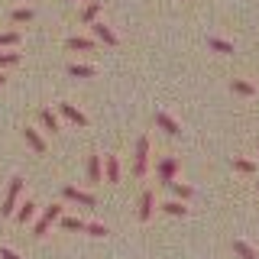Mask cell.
<instances>
[{
  "label": "cell",
  "mask_w": 259,
  "mask_h": 259,
  "mask_svg": "<svg viewBox=\"0 0 259 259\" xmlns=\"http://www.w3.org/2000/svg\"><path fill=\"white\" fill-rule=\"evenodd\" d=\"M149 172V136H140L133 146V175L143 178Z\"/></svg>",
  "instance_id": "obj_1"
},
{
  "label": "cell",
  "mask_w": 259,
  "mask_h": 259,
  "mask_svg": "<svg viewBox=\"0 0 259 259\" xmlns=\"http://www.w3.org/2000/svg\"><path fill=\"white\" fill-rule=\"evenodd\" d=\"M59 217H62V204H49V207L42 210V217H39V221L32 224V237H39V240H42L46 233H49V227L59 221Z\"/></svg>",
  "instance_id": "obj_2"
},
{
  "label": "cell",
  "mask_w": 259,
  "mask_h": 259,
  "mask_svg": "<svg viewBox=\"0 0 259 259\" xmlns=\"http://www.w3.org/2000/svg\"><path fill=\"white\" fill-rule=\"evenodd\" d=\"M20 191H23V178L16 175V178H10V188H7V198H4V217H10L13 210H16V201H20Z\"/></svg>",
  "instance_id": "obj_3"
},
{
  "label": "cell",
  "mask_w": 259,
  "mask_h": 259,
  "mask_svg": "<svg viewBox=\"0 0 259 259\" xmlns=\"http://www.w3.org/2000/svg\"><path fill=\"white\" fill-rule=\"evenodd\" d=\"M62 194H65L68 201H75V204H81V207H97V198H94V194L81 191V188H75V185H65Z\"/></svg>",
  "instance_id": "obj_4"
},
{
  "label": "cell",
  "mask_w": 259,
  "mask_h": 259,
  "mask_svg": "<svg viewBox=\"0 0 259 259\" xmlns=\"http://www.w3.org/2000/svg\"><path fill=\"white\" fill-rule=\"evenodd\" d=\"M156 175H159V182H162V185H172V182H175V175H178V159H175V156H165V159L159 162Z\"/></svg>",
  "instance_id": "obj_5"
},
{
  "label": "cell",
  "mask_w": 259,
  "mask_h": 259,
  "mask_svg": "<svg viewBox=\"0 0 259 259\" xmlns=\"http://www.w3.org/2000/svg\"><path fill=\"white\" fill-rule=\"evenodd\" d=\"M152 210H156V191L146 188V191L140 194V210H136V217H140V221L146 224V221L152 217Z\"/></svg>",
  "instance_id": "obj_6"
},
{
  "label": "cell",
  "mask_w": 259,
  "mask_h": 259,
  "mask_svg": "<svg viewBox=\"0 0 259 259\" xmlns=\"http://www.w3.org/2000/svg\"><path fill=\"white\" fill-rule=\"evenodd\" d=\"M91 32H94V39H97V42H104V46H120L117 32H113L110 26H104L101 20H94V23H91Z\"/></svg>",
  "instance_id": "obj_7"
},
{
  "label": "cell",
  "mask_w": 259,
  "mask_h": 259,
  "mask_svg": "<svg viewBox=\"0 0 259 259\" xmlns=\"http://www.w3.org/2000/svg\"><path fill=\"white\" fill-rule=\"evenodd\" d=\"M59 113L68 120V123H75V126H88V117L75 107V104H59Z\"/></svg>",
  "instance_id": "obj_8"
},
{
  "label": "cell",
  "mask_w": 259,
  "mask_h": 259,
  "mask_svg": "<svg viewBox=\"0 0 259 259\" xmlns=\"http://www.w3.org/2000/svg\"><path fill=\"white\" fill-rule=\"evenodd\" d=\"M88 182L91 185H101L104 182V165H101V156H88Z\"/></svg>",
  "instance_id": "obj_9"
},
{
  "label": "cell",
  "mask_w": 259,
  "mask_h": 259,
  "mask_svg": "<svg viewBox=\"0 0 259 259\" xmlns=\"http://www.w3.org/2000/svg\"><path fill=\"white\" fill-rule=\"evenodd\" d=\"M16 224H29L36 221V201H23V204H16Z\"/></svg>",
  "instance_id": "obj_10"
},
{
  "label": "cell",
  "mask_w": 259,
  "mask_h": 259,
  "mask_svg": "<svg viewBox=\"0 0 259 259\" xmlns=\"http://www.w3.org/2000/svg\"><path fill=\"white\" fill-rule=\"evenodd\" d=\"M101 165H104V175H107V182L117 185V182H120V159H117V156H104Z\"/></svg>",
  "instance_id": "obj_11"
},
{
  "label": "cell",
  "mask_w": 259,
  "mask_h": 259,
  "mask_svg": "<svg viewBox=\"0 0 259 259\" xmlns=\"http://www.w3.org/2000/svg\"><path fill=\"white\" fill-rule=\"evenodd\" d=\"M156 126H159V130H165L168 136H178V133H182V126H178L175 120L168 117V113H162V110H156Z\"/></svg>",
  "instance_id": "obj_12"
},
{
  "label": "cell",
  "mask_w": 259,
  "mask_h": 259,
  "mask_svg": "<svg viewBox=\"0 0 259 259\" xmlns=\"http://www.w3.org/2000/svg\"><path fill=\"white\" fill-rule=\"evenodd\" d=\"M39 120H42V126L49 130V133H59V130H62V123H59V117H55L52 107H42V110H39Z\"/></svg>",
  "instance_id": "obj_13"
},
{
  "label": "cell",
  "mask_w": 259,
  "mask_h": 259,
  "mask_svg": "<svg viewBox=\"0 0 259 259\" xmlns=\"http://www.w3.org/2000/svg\"><path fill=\"white\" fill-rule=\"evenodd\" d=\"M23 136H26V143L32 146V152H39V156H42V152H46V140H42V136H39V130L26 126V130H23Z\"/></svg>",
  "instance_id": "obj_14"
},
{
  "label": "cell",
  "mask_w": 259,
  "mask_h": 259,
  "mask_svg": "<svg viewBox=\"0 0 259 259\" xmlns=\"http://www.w3.org/2000/svg\"><path fill=\"white\" fill-rule=\"evenodd\" d=\"M101 10H104V4H101V0H91V4H88L84 10H81V23H88V26H91L97 16H101Z\"/></svg>",
  "instance_id": "obj_15"
},
{
  "label": "cell",
  "mask_w": 259,
  "mask_h": 259,
  "mask_svg": "<svg viewBox=\"0 0 259 259\" xmlns=\"http://www.w3.org/2000/svg\"><path fill=\"white\" fill-rule=\"evenodd\" d=\"M230 91H233V94H240V97H253V94H256V88L249 84V81H243V78H233V81H230Z\"/></svg>",
  "instance_id": "obj_16"
},
{
  "label": "cell",
  "mask_w": 259,
  "mask_h": 259,
  "mask_svg": "<svg viewBox=\"0 0 259 259\" xmlns=\"http://www.w3.org/2000/svg\"><path fill=\"white\" fill-rule=\"evenodd\" d=\"M65 46L75 49V52H91V49H94V39H88V36H71Z\"/></svg>",
  "instance_id": "obj_17"
},
{
  "label": "cell",
  "mask_w": 259,
  "mask_h": 259,
  "mask_svg": "<svg viewBox=\"0 0 259 259\" xmlns=\"http://www.w3.org/2000/svg\"><path fill=\"white\" fill-rule=\"evenodd\" d=\"M59 224H62V230H68V233H84V221L81 217H59Z\"/></svg>",
  "instance_id": "obj_18"
},
{
  "label": "cell",
  "mask_w": 259,
  "mask_h": 259,
  "mask_svg": "<svg viewBox=\"0 0 259 259\" xmlns=\"http://www.w3.org/2000/svg\"><path fill=\"white\" fill-rule=\"evenodd\" d=\"M68 75L71 78H94L97 75V68H94V65H68Z\"/></svg>",
  "instance_id": "obj_19"
},
{
  "label": "cell",
  "mask_w": 259,
  "mask_h": 259,
  "mask_svg": "<svg viewBox=\"0 0 259 259\" xmlns=\"http://www.w3.org/2000/svg\"><path fill=\"white\" fill-rule=\"evenodd\" d=\"M233 253H237L240 259H259V253L249 246V243H243V240H233Z\"/></svg>",
  "instance_id": "obj_20"
},
{
  "label": "cell",
  "mask_w": 259,
  "mask_h": 259,
  "mask_svg": "<svg viewBox=\"0 0 259 259\" xmlns=\"http://www.w3.org/2000/svg\"><path fill=\"white\" fill-rule=\"evenodd\" d=\"M162 210H165L168 217H185V214H188L185 201H165V204H162Z\"/></svg>",
  "instance_id": "obj_21"
},
{
  "label": "cell",
  "mask_w": 259,
  "mask_h": 259,
  "mask_svg": "<svg viewBox=\"0 0 259 259\" xmlns=\"http://www.w3.org/2000/svg\"><path fill=\"white\" fill-rule=\"evenodd\" d=\"M168 188H172L175 201H188L191 194H194V188H191V185H182V182H172V185H168Z\"/></svg>",
  "instance_id": "obj_22"
},
{
  "label": "cell",
  "mask_w": 259,
  "mask_h": 259,
  "mask_svg": "<svg viewBox=\"0 0 259 259\" xmlns=\"http://www.w3.org/2000/svg\"><path fill=\"white\" fill-rule=\"evenodd\" d=\"M207 46L214 49V52H221V55H233V46H230V42H224V39H217V36H210V39H207Z\"/></svg>",
  "instance_id": "obj_23"
},
{
  "label": "cell",
  "mask_w": 259,
  "mask_h": 259,
  "mask_svg": "<svg viewBox=\"0 0 259 259\" xmlns=\"http://www.w3.org/2000/svg\"><path fill=\"white\" fill-rule=\"evenodd\" d=\"M32 16H36V13H32L29 7H16V10L10 13V20H13V23H29Z\"/></svg>",
  "instance_id": "obj_24"
},
{
  "label": "cell",
  "mask_w": 259,
  "mask_h": 259,
  "mask_svg": "<svg viewBox=\"0 0 259 259\" xmlns=\"http://www.w3.org/2000/svg\"><path fill=\"white\" fill-rule=\"evenodd\" d=\"M233 168L243 175H253L256 172V162H249V159H233Z\"/></svg>",
  "instance_id": "obj_25"
},
{
  "label": "cell",
  "mask_w": 259,
  "mask_h": 259,
  "mask_svg": "<svg viewBox=\"0 0 259 259\" xmlns=\"http://www.w3.org/2000/svg\"><path fill=\"white\" fill-rule=\"evenodd\" d=\"M10 65H20V52H0V71Z\"/></svg>",
  "instance_id": "obj_26"
},
{
  "label": "cell",
  "mask_w": 259,
  "mask_h": 259,
  "mask_svg": "<svg viewBox=\"0 0 259 259\" xmlns=\"http://www.w3.org/2000/svg\"><path fill=\"white\" fill-rule=\"evenodd\" d=\"M16 42H20V32H16V29L0 32V46H16Z\"/></svg>",
  "instance_id": "obj_27"
},
{
  "label": "cell",
  "mask_w": 259,
  "mask_h": 259,
  "mask_svg": "<svg viewBox=\"0 0 259 259\" xmlns=\"http://www.w3.org/2000/svg\"><path fill=\"white\" fill-rule=\"evenodd\" d=\"M84 233H91V237H107V227H104V224H84Z\"/></svg>",
  "instance_id": "obj_28"
},
{
  "label": "cell",
  "mask_w": 259,
  "mask_h": 259,
  "mask_svg": "<svg viewBox=\"0 0 259 259\" xmlns=\"http://www.w3.org/2000/svg\"><path fill=\"white\" fill-rule=\"evenodd\" d=\"M0 259H23V256H16L13 249H7V246H0Z\"/></svg>",
  "instance_id": "obj_29"
},
{
  "label": "cell",
  "mask_w": 259,
  "mask_h": 259,
  "mask_svg": "<svg viewBox=\"0 0 259 259\" xmlns=\"http://www.w3.org/2000/svg\"><path fill=\"white\" fill-rule=\"evenodd\" d=\"M7 84V75H4V71H0V88H4Z\"/></svg>",
  "instance_id": "obj_30"
}]
</instances>
